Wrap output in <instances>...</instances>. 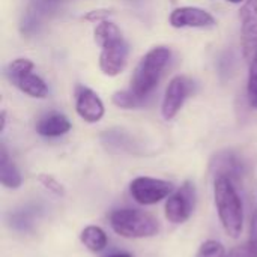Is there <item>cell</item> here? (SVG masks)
I'll return each mask as SVG.
<instances>
[{
	"mask_svg": "<svg viewBox=\"0 0 257 257\" xmlns=\"http://www.w3.org/2000/svg\"><path fill=\"white\" fill-rule=\"evenodd\" d=\"M214 199L224 232L230 238H238L242 230L244 209L233 181L226 176H215Z\"/></svg>",
	"mask_w": 257,
	"mask_h": 257,
	"instance_id": "6da1fadb",
	"label": "cell"
},
{
	"mask_svg": "<svg viewBox=\"0 0 257 257\" xmlns=\"http://www.w3.org/2000/svg\"><path fill=\"white\" fill-rule=\"evenodd\" d=\"M170 57H172V53L167 47L160 45V47L151 48L136 66L130 89L137 96L146 99L157 87Z\"/></svg>",
	"mask_w": 257,
	"mask_h": 257,
	"instance_id": "7a4b0ae2",
	"label": "cell"
},
{
	"mask_svg": "<svg viewBox=\"0 0 257 257\" xmlns=\"http://www.w3.org/2000/svg\"><path fill=\"white\" fill-rule=\"evenodd\" d=\"M110 226L117 235L128 239L151 238L160 230V223L154 215L131 208L113 211L110 215Z\"/></svg>",
	"mask_w": 257,
	"mask_h": 257,
	"instance_id": "3957f363",
	"label": "cell"
},
{
	"mask_svg": "<svg viewBox=\"0 0 257 257\" xmlns=\"http://www.w3.org/2000/svg\"><path fill=\"white\" fill-rule=\"evenodd\" d=\"M173 193V184L164 179L140 176L131 181L130 194L139 205H155Z\"/></svg>",
	"mask_w": 257,
	"mask_h": 257,
	"instance_id": "277c9868",
	"label": "cell"
},
{
	"mask_svg": "<svg viewBox=\"0 0 257 257\" xmlns=\"http://www.w3.org/2000/svg\"><path fill=\"white\" fill-rule=\"evenodd\" d=\"M194 206H196L194 184L185 181L181 185V188L167 199L164 206L166 218L173 224H182L191 217Z\"/></svg>",
	"mask_w": 257,
	"mask_h": 257,
	"instance_id": "5b68a950",
	"label": "cell"
},
{
	"mask_svg": "<svg viewBox=\"0 0 257 257\" xmlns=\"http://www.w3.org/2000/svg\"><path fill=\"white\" fill-rule=\"evenodd\" d=\"M242 56L250 63L257 56V0H245L239 9Z\"/></svg>",
	"mask_w": 257,
	"mask_h": 257,
	"instance_id": "8992f818",
	"label": "cell"
},
{
	"mask_svg": "<svg viewBox=\"0 0 257 257\" xmlns=\"http://www.w3.org/2000/svg\"><path fill=\"white\" fill-rule=\"evenodd\" d=\"M190 90H191V81L184 75H176L169 81L161 104V114L166 120H172L176 117L187 96L190 95Z\"/></svg>",
	"mask_w": 257,
	"mask_h": 257,
	"instance_id": "52a82bcc",
	"label": "cell"
},
{
	"mask_svg": "<svg viewBox=\"0 0 257 257\" xmlns=\"http://www.w3.org/2000/svg\"><path fill=\"white\" fill-rule=\"evenodd\" d=\"M169 23L175 29H209L217 24L211 12L197 6L176 8L169 17Z\"/></svg>",
	"mask_w": 257,
	"mask_h": 257,
	"instance_id": "ba28073f",
	"label": "cell"
},
{
	"mask_svg": "<svg viewBox=\"0 0 257 257\" xmlns=\"http://www.w3.org/2000/svg\"><path fill=\"white\" fill-rule=\"evenodd\" d=\"M75 111L87 123H96L104 117V102L89 87L78 86L75 90Z\"/></svg>",
	"mask_w": 257,
	"mask_h": 257,
	"instance_id": "9c48e42d",
	"label": "cell"
},
{
	"mask_svg": "<svg viewBox=\"0 0 257 257\" xmlns=\"http://www.w3.org/2000/svg\"><path fill=\"white\" fill-rule=\"evenodd\" d=\"M128 54H130V48L123 39L104 47L99 54V69L102 71L104 75L108 77L119 75L126 65Z\"/></svg>",
	"mask_w": 257,
	"mask_h": 257,
	"instance_id": "30bf717a",
	"label": "cell"
},
{
	"mask_svg": "<svg viewBox=\"0 0 257 257\" xmlns=\"http://www.w3.org/2000/svg\"><path fill=\"white\" fill-rule=\"evenodd\" d=\"M211 169L214 170L215 176H226L232 181L239 179L244 173V164L241 158L230 151L217 154L211 163Z\"/></svg>",
	"mask_w": 257,
	"mask_h": 257,
	"instance_id": "8fae6325",
	"label": "cell"
},
{
	"mask_svg": "<svg viewBox=\"0 0 257 257\" xmlns=\"http://www.w3.org/2000/svg\"><path fill=\"white\" fill-rule=\"evenodd\" d=\"M71 130V122L69 119L57 111H51L44 114L38 122H36V133L42 137L54 139V137H62Z\"/></svg>",
	"mask_w": 257,
	"mask_h": 257,
	"instance_id": "7c38bea8",
	"label": "cell"
},
{
	"mask_svg": "<svg viewBox=\"0 0 257 257\" xmlns=\"http://www.w3.org/2000/svg\"><path fill=\"white\" fill-rule=\"evenodd\" d=\"M0 182L3 187H6L9 190H17L23 184L20 170L11 160L5 145L0 146Z\"/></svg>",
	"mask_w": 257,
	"mask_h": 257,
	"instance_id": "4fadbf2b",
	"label": "cell"
},
{
	"mask_svg": "<svg viewBox=\"0 0 257 257\" xmlns=\"http://www.w3.org/2000/svg\"><path fill=\"white\" fill-rule=\"evenodd\" d=\"M15 86L26 95H29L30 98H36V99H44L48 95V86L47 83L36 74L29 72L24 77H21Z\"/></svg>",
	"mask_w": 257,
	"mask_h": 257,
	"instance_id": "5bb4252c",
	"label": "cell"
},
{
	"mask_svg": "<svg viewBox=\"0 0 257 257\" xmlns=\"http://www.w3.org/2000/svg\"><path fill=\"white\" fill-rule=\"evenodd\" d=\"M80 241L84 244V247L93 253L102 251L107 244H108V238L107 233L98 227V226H87L81 230L80 233Z\"/></svg>",
	"mask_w": 257,
	"mask_h": 257,
	"instance_id": "9a60e30c",
	"label": "cell"
},
{
	"mask_svg": "<svg viewBox=\"0 0 257 257\" xmlns=\"http://www.w3.org/2000/svg\"><path fill=\"white\" fill-rule=\"evenodd\" d=\"M93 38H95V42L101 48H104L107 45H111V44H114V42H117L120 39H123L119 27L114 23L108 21V20L101 21V23L96 24V27L93 30Z\"/></svg>",
	"mask_w": 257,
	"mask_h": 257,
	"instance_id": "2e32d148",
	"label": "cell"
},
{
	"mask_svg": "<svg viewBox=\"0 0 257 257\" xmlns=\"http://www.w3.org/2000/svg\"><path fill=\"white\" fill-rule=\"evenodd\" d=\"M146 99L137 96L131 89H126V90H117L111 95V102L119 107V108H123V110H130V108H137V107H142L145 105Z\"/></svg>",
	"mask_w": 257,
	"mask_h": 257,
	"instance_id": "e0dca14e",
	"label": "cell"
},
{
	"mask_svg": "<svg viewBox=\"0 0 257 257\" xmlns=\"http://www.w3.org/2000/svg\"><path fill=\"white\" fill-rule=\"evenodd\" d=\"M33 68H35V63L27 59V57H18L15 60H12L8 68H6V75L8 78L15 84L21 77H24L26 74L29 72H33Z\"/></svg>",
	"mask_w": 257,
	"mask_h": 257,
	"instance_id": "ac0fdd59",
	"label": "cell"
},
{
	"mask_svg": "<svg viewBox=\"0 0 257 257\" xmlns=\"http://www.w3.org/2000/svg\"><path fill=\"white\" fill-rule=\"evenodd\" d=\"M38 26H39V14H38V11H27L24 14V17H23V20H21L20 30H21L23 35L30 36L38 30Z\"/></svg>",
	"mask_w": 257,
	"mask_h": 257,
	"instance_id": "d6986e66",
	"label": "cell"
},
{
	"mask_svg": "<svg viewBox=\"0 0 257 257\" xmlns=\"http://www.w3.org/2000/svg\"><path fill=\"white\" fill-rule=\"evenodd\" d=\"M197 257H226L224 247H223V244L212 241V239L205 241L199 248Z\"/></svg>",
	"mask_w": 257,
	"mask_h": 257,
	"instance_id": "ffe728a7",
	"label": "cell"
},
{
	"mask_svg": "<svg viewBox=\"0 0 257 257\" xmlns=\"http://www.w3.org/2000/svg\"><path fill=\"white\" fill-rule=\"evenodd\" d=\"M226 257H257V244H254L253 241H248L230 250Z\"/></svg>",
	"mask_w": 257,
	"mask_h": 257,
	"instance_id": "44dd1931",
	"label": "cell"
},
{
	"mask_svg": "<svg viewBox=\"0 0 257 257\" xmlns=\"http://www.w3.org/2000/svg\"><path fill=\"white\" fill-rule=\"evenodd\" d=\"M38 181L42 184V187H45L48 191H51L53 194H56V196H63L65 194V190H63V187H62V184L60 182H57L51 175H39L38 176Z\"/></svg>",
	"mask_w": 257,
	"mask_h": 257,
	"instance_id": "7402d4cb",
	"label": "cell"
},
{
	"mask_svg": "<svg viewBox=\"0 0 257 257\" xmlns=\"http://www.w3.org/2000/svg\"><path fill=\"white\" fill-rule=\"evenodd\" d=\"M250 69H248V98L256 96L257 95V56L248 63Z\"/></svg>",
	"mask_w": 257,
	"mask_h": 257,
	"instance_id": "603a6c76",
	"label": "cell"
},
{
	"mask_svg": "<svg viewBox=\"0 0 257 257\" xmlns=\"http://www.w3.org/2000/svg\"><path fill=\"white\" fill-rule=\"evenodd\" d=\"M110 15H113V12H111L110 9H104V8H101V9L89 11L83 18H84L86 21H90V23H101V21L108 20V17H110Z\"/></svg>",
	"mask_w": 257,
	"mask_h": 257,
	"instance_id": "cb8c5ba5",
	"label": "cell"
},
{
	"mask_svg": "<svg viewBox=\"0 0 257 257\" xmlns=\"http://www.w3.org/2000/svg\"><path fill=\"white\" fill-rule=\"evenodd\" d=\"M12 226L14 227H18L21 230H27L30 226H32V217L27 214V212H18L14 215V220H12Z\"/></svg>",
	"mask_w": 257,
	"mask_h": 257,
	"instance_id": "d4e9b609",
	"label": "cell"
},
{
	"mask_svg": "<svg viewBox=\"0 0 257 257\" xmlns=\"http://www.w3.org/2000/svg\"><path fill=\"white\" fill-rule=\"evenodd\" d=\"M250 241L257 244V212H254L251 218V226H250Z\"/></svg>",
	"mask_w": 257,
	"mask_h": 257,
	"instance_id": "484cf974",
	"label": "cell"
},
{
	"mask_svg": "<svg viewBox=\"0 0 257 257\" xmlns=\"http://www.w3.org/2000/svg\"><path fill=\"white\" fill-rule=\"evenodd\" d=\"M0 120H2V125H0V131H3L5 130V126H6V111L3 110L2 113H0Z\"/></svg>",
	"mask_w": 257,
	"mask_h": 257,
	"instance_id": "4316f807",
	"label": "cell"
},
{
	"mask_svg": "<svg viewBox=\"0 0 257 257\" xmlns=\"http://www.w3.org/2000/svg\"><path fill=\"white\" fill-rule=\"evenodd\" d=\"M250 99V105L253 107V108H256L257 110V95L256 96H251V98H248Z\"/></svg>",
	"mask_w": 257,
	"mask_h": 257,
	"instance_id": "83f0119b",
	"label": "cell"
},
{
	"mask_svg": "<svg viewBox=\"0 0 257 257\" xmlns=\"http://www.w3.org/2000/svg\"><path fill=\"white\" fill-rule=\"evenodd\" d=\"M105 257H133L128 253H116V254H111V256H105Z\"/></svg>",
	"mask_w": 257,
	"mask_h": 257,
	"instance_id": "f1b7e54d",
	"label": "cell"
},
{
	"mask_svg": "<svg viewBox=\"0 0 257 257\" xmlns=\"http://www.w3.org/2000/svg\"><path fill=\"white\" fill-rule=\"evenodd\" d=\"M229 3H235V5H238V3H244L245 0H227Z\"/></svg>",
	"mask_w": 257,
	"mask_h": 257,
	"instance_id": "f546056e",
	"label": "cell"
},
{
	"mask_svg": "<svg viewBox=\"0 0 257 257\" xmlns=\"http://www.w3.org/2000/svg\"><path fill=\"white\" fill-rule=\"evenodd\" d=\"M44 2H47V3H56V2H59V0H44Z\"/></svg>",
	"mask_w": 257,
	"mask_h": 257,
	"instance_id": "4dcf8cb0",
	"label": "cell"
}]
</instances>
